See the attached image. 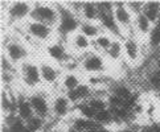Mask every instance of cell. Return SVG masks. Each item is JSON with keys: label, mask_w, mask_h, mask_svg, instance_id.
Masks as SVG:
<instances>
[{"label": "cell", "mask_w": 160, "mask_h": 132, "mask_svg": "<svg viewBox=\"0 0 160 132\" xmlns=\"http://www.w3.org/2000/svg\"><path fill=\"white\" fill-rule=\"evenodd\" d=\"M134 29L140 37L148 38L150 33L153 29V24L143 13H139V15H136L134 19Z\"/></svg>", "instance_id": "cell-17"}, {"label": "cell", "mask_w": 160, "mask_h": 132, "mask_svg": "<svg viewBox=\"0 0 160 132\" xmlns=\"http://www.w3.org/2000/svg\"><path fill=\"white\" fill-rule=\"evenodd\" d=\"M156 99H158V102L160 103V90L156 91Z\"/></svg>", "instance_id": "cell-40"}, {"label": "cell", "mask_w": 160, "mask_h": 132, "mask_svg": "<svg viewBox=\"0 0 160 132\" xmlns=\"http://www.w3.org/2000/svg\"><path fill=\"white\" fill-rule=\"evenodd\" d=\"M79 65L85 73H89L91 76H102L107 71L105 57L97 51H89L88 54H85Z\"/></svg>", "instance_id": "cell-4"}, {"label": "cell", "mask_w": 160, "mask_h": 132, "mask_svg": "<svg viewBox=\"0 0 160 132\" xmlns=\"http://www.w3.org/2000/svg\"><path fill=\"white\" fill-rule=\"evenodd\" d=\"M50 107H52V115L56 118H65L69 115V112L72 111V102L66 96V94H58L50 102Z\"/></svg>", "instance_id": "cell-11"}, {"label": "cell", "mask_w": 160, "mask_h": 132, "mask_svg": "<svg viewBox=\"0 0 160 132\" xmlns=\"http://www.w3.org/2000/svg\"><path fill=\"white\" fill-rule=\"evenodd\" d=\"M81 83H82L81 78H79L78 74H76V73H69L68 71L66 74H64V76L61 77V87H62V90H64L65 93L77 89Z\"/></svg>", "instance_id": "cell-22"}, {"label": "cell", "mask_w": 160, "mask_h": 132, "mask_svg": "<svg viewBox=\"0 0 160 132\" xmlns=\"http://www.w3.org/2000/svg\"><path fill=\"white\" fill-rule=\"evenodd\" d=\"M155 112H156V106L153 105V103H150L148 106H146V115L148 118H153Z\"/></svg>", "instance_id": "cell-37"}, {"label": "cell", "mask_w": 160, "mask_h": 132, "mask_svg": "<svg viewBox=\"0 0 160 132\" xmlns=\"http://www.w3.org/2000/svg\"><path fill=\"white\" fill-rule=\"evenodd\" d=\"M3 54L13 65H21V64H24L28 57V48L22 42L18 41V40H11V41L4 44Z\"/></svg>", "instance_id": "cell-6"}, {"label": "cell", "mask_w": 160, "mask_h": 132, "mask_svg": "<svg viewBox=\"0 0 160 132\" xmlns=\"http://www.w3.org/2000/svg\"><path fill=\"white\" fill-rule=\"evenodd\" d=\"M147 83L150 87H152V90H160V70H158L156 67H153L152 70L148 71L147 74Z\"/></svg>", "instance_id": "cell-28"}, {"label": "cell", "mask_w": 160, "mask_h": 132, "mask_svg": "<svg viewBox=\"0 0 160 132\" xmlns=\"http://www.w3.org/2000/svg\"><path fill=\"white\" fill-rule=\"evenodd\" d=\"M94 120L101 125V127H103V128H107L108 125H111V124L115 123V118H114L112 112L110 110H105V111L97 112Z\"/></svg>", "instance_id": "cell-26"}, {"label": "cell", "mask_w": 160, "mask_h": 132, "mask_svg": "<svg viewBox=\"0 0 160 132\" xmlns=\"http://www.w3.org/2000/svg\"><path fill=\"white\" fill-rule=\"evenodd\" d=\"M127 8L132 12L134 16L139 15L143 12V7H144V2H126Z\"/></svg>", "instance_id": "cell-33"}, {"label": "cell", "mask_w": 160, "mask_h": 132, "mask_svg": "<svg viewBox=\"0 0 160 132\" xmlns=\"http://www.w3.org/2000/svg\"><path fill=\"white\" fill-rule=\"evenodd\" d=\"M56 7L60 15V22L57 27L58 36L70 37L72 34L77 33L82 22L79 20V16L68 5V3H56Z\"/></svg>", "instance_id": "cell-1"}, {"label": "cell", "mask_w": 160, "mask_h": 132, "mask_svg": "<svg viewBox=\"0 0 160 132\" xmlns=\"http://www.w3.org/2000/svg\"><path fill=\"white\" fill-rule=\"evenodd\" d=\"M2 71L5 73H15V65L11 62L4 54H2Z\"/></svg>", "instance_id": "cell-35"}, {"label": "cell", "mask_w": 160, "mask_h": 132, "mask_svg": "<svg viewBox=\"0 0 160 132\" xmlns=\"http://www.w3.org/2000/svg\"><path fill=\"white\" fill-rule=\"evenodd\" d=\"M142 13L155 25L160 19V2H144Z\"/></svg>", "instance_id": "cell-21"}, {"label": "cell", "mask_w": 160, "mask_h": 132, "mask_svg": "<svg viewBox=\"0 0 160 132\" xmlns=\"http://www.w3.org/2000/svg\"><path fill=\"white\" fill-rule=\"evenodd\" d=\"M98 24L103 28L105 31H107L110 34H112L114 37L122 36V31L119 29L117 21H115V19H114V12L112 13H99Z\"/></svg>", "instance_id": "cell-16"}, {"label": "cell", "mask_w": 160, "mask_h": 132, "mask_svg": "<svg viewBox=\"0 0 160 132\" xmlns=\"http://www.w3.org/2000/svg\"><path fill=\"white\" fill-rule=\"evenodd\" d=\"M66 132H78L76 128H74V127H69V128H68L66 130Z\"/></svg>", "instance_id": "cell-39"}, {"label": "cell", "mask_w": 160, "mask_h": 132, "mask_svg": "<svg viewBox=\"0 0 160 132\" xmlns=\"http://www.w3.org/2000/svg\"><path fill=\"white\" fill-rule=\"evenodd\" d=\"M106 56L108 60L111 61H121L122 58H124V49H123V41H121L119 38H115L111 44V46L108 48V50L106 51Z\"/></svg>", "instance_id": "cell-23"}, {"label": "cell", "mask_w": 160, "mask_h": 132, "mask_svg": "<svg viewBox=\"0 0 160 132\" xmlns=\"http://www.w3.org/2000/svg\"><path fill=\"white\" fill-rule=\"evenodd\" d=\"M148 44L152 48L160 49V28H158L156 25H153V29L148 36Z\"/></svg>", "instance_id": "cell-31"}, {"label": "cell", "mask_w": 160, "mask_h": 132, "mask_svg": "<svg viewBox=\"0 0 160 132\" xmlns=\"http://www.w3.org/2000/svg\"><path fill=\"white\" fill-rule=\"evenodd\" d=\"M76 107L78 108V114L81 115V118L89 119V120H94L97 112L89 106L88 102H83V103H81V105H78V106H76Z\"/></svg>", "instance_id": "cell-30"}, {"label": "cell", "mask_w": 160, "mask_h": 132, "mask_svg": "<svg viewBox=\"0 0 160 132\" xmlns=\"http://www.w3.org/2000/svg\"><path fill=\"white\" fill-rule=\"evenodd\" d=\"M101 31H102V27L98 22H86V21H82L78 29V32H81L83 36L90 38L91 41H94L95 38H98L101 36L102 34Z\"/></svg>", "instance_id": "cell-20"}, {"label": "cell", "mask_w": 160, "mask_h": 132, "mask_svg": "<svg viewBox=\"0 0 160 132\" xmlns=\"http://www.w3.org/2000/svg\"><path fill=\"white\" fill-rule=\"evenodd\" d=\"M24 31L32 40L38 41V42H49L54 38L56 34H58L56 28H52L47 24H42V22L32 21V20L25 22Z\"/></svg>", "instance_id": "cell-3"}, {"label": "cell", "mask_w": 160, "mask_h": 132, "mask_svg": "<svg viewBox=\"0 0 160 132\" xmlns=\"http://www.w3.org/2000/svg\"><path fill=\"white\" fill-rule=\"evenodd\" d=\"M47 53L53 61L58 62V64H62V65L69 60L68 58V51H66L65 45L61 44V42H52L48 46Z\"/></svg>", "instance_id": "cell-18"}, {"label": "cell", "mask_w": 160, "mask_h": 132, "mask_svg": "<svg viewBox=\"0 0 160 132\" xmlns=\"http://www.w3.org/2000/svg\"><path fill=\"white\" fill-rule=\"evenodd\" d=\"M20 78L28 87H37L42 83L41 73H40V65H36L33 62L25 61L19 67Z\"/></svg>", "instance_id": "cell-7"}, {"label": "cell", "mask_w": 160, "mask_h": 132, "mask_svg": "<svg viewBox=\"0 0 160 132\" xmlns=\"http://www.w3.org/2000/svg\"><path fill=\"white\" fill-rule=\"evenodd\" d=\"M114 19H115L119 29L122 31V34L134 28L135 16L127 8L126 2H114Z\"/></svg>", "instance_id": "cell-5"}, {"label": "cell", "mask_w": 160, "mask_h": 132, "mask_svg": "<svg viewBox=\"0 0 160 132\" xmlns=\"http://www.w3.org/2000/svg\"><path fill=\"white\" fill-rule=\"evenodd\" d=\"M13 82H15V73L2 71V83L4 86V89H11Z\"/></svg>", "instance_id": "cell-34"}, {"label": "cell", "mask_w": 160, "mask_h": 132, "mask_svg": "<svg viewBox=\"0 0 160 132\" xmlns=\"http://www.w3.org/2000/svg\"><path fill=\"white\" fill-rule=\"evenodd\" d=\"M65 94H66L68 98H69V100L72 102L73 106H78L83 102H88L91 96H93V87H91L89 83L82 82L77 89L68 91Z\"/></svg>", "instance_id": "cell-12"}, {"label": "cell", "mask_w": 160, "mask_h": 132, "mask_svg": "<svg viewBox=\"0 0 160 132\" xmlns=\"http://www.w3.org/2000/svg\"><path fill=\"white\" fill-rule=\"evenodd\" d=\"M156 58H160V49H158V57Z\"/></svg>", "instance_id": "cell-41"}, {"label": "cell", "mask_w": 160, "mask_h": 132, "mask_svg": "<svg viewBox=\"0 0 160 132\" xmlns=\"http://www.w3.org/2000/svg\"><path fill=\"white\" fill-rule=\"evenodd\" d=\"M70 45L76 51H81V53L88 51L89 53V50L91 49V45H93V41L86 36H83L81 32H77L70 36Z\"/></svg>", "instance_id": "cell-19"}, {"label": "cell", "mask_w": 160, "mask_h": 132, "mask_svg": "<svg viewBox=\"0 0 160 132\" xmlns=\"http://www.w3.org/2000/svg\"><path fill=\"white\" fill-rule=\"evenodd\" d=\"M114 40H115V38H114L112 34H110V33H102L98 38H95L93 41V45H95L97 49H99L101 51H105V53H106V51L108 50V48L111 46V44H112Z\"/></svg>", "instance_id": "cell-24"}, {"label": "cell", "mask_w": 160, "mask_h": 132, "mask_svg": "<svg viewBox=\"0 0 160 132\" xmlns=\"http://www.w3.org/2000/svg\"><path fill=\"white\" fill-rule=\"evenodd\" d=\"M28 132H42L45 128V119L40 116H33L29 122L25 123Z\"/></svg>", "instance_id": "cell-29"}, {"label": "cell", "mask_w": 160, "mask_h": 132, "mask_svg": "<svg viewBox=\"0 0 160 132\" xmlns=\"http://www.w3.org/2000/svg\"><path fill=\"white\" fill-rule=\"evenodd\" d=\"M155 67L158 69V70H160V58H156V61H155Z\"/></svg>", "instance_id": "cell-38"}, {"label": "cell", "mask_w": 160, "mask_h": 132, "mask_svg": "<svg viewBox=\"0 0 160 132\" xmlns=\"http://www.w3.org/2000/svg\"><path fill=\"white\" fill-rule=\"evenodd\" d=\"M16 115H18V118L20 120H22L24 123L29 122L33 116H36L29 99L25 98V96H22V95L18 96V111H16Z\"/></svg>", "instance_id": "cell-14"}, {"label": "cell", "mask_w": 160, "mask_h": 132, "mask_svg": "<svg viewBox=\"0 0 160 132\" xmlns=\"http://www.w3.org/2000/svg\"><path fill=\"white\" fill-rule=\"evenodd\" d=\"M88 83L93 87V90L95 89H103L106 85V78L103 76H91L88 79Z\"/></svg>", "instance_id": "cell-32"}, {"label": "cell", "mask_w": 160, "mask_h": 132, "mask_svg": "<svg viewBox=\"0 0 160 132\" xmlns=\"http://www.w3.org/2000/svg\"><path fill=\"white\" fill-rule=\"evenodd\" d=\"M31 105L33 107L36 116H40L42 119H47L50 114H52V107H50V102L48 98L41 93H33L28 96Z\"/></svg>", "instance_id": "cell-9"}, {"label": "cell", "mask_w": 160, "mask_h": 132, "mask_svg": "<svg viewBox=\"0 0 160 132\" xmlns=\"http://www.w3.org/2000/svg\"><path fill=\"white\" fill-rule=\"evenodd\" d=\"M110 93L114 94V95H117V96H119V98H122L123 100H127L130 96L134 94V91L127 85H124V83H117V85L111 86Z\"/></svg>", "instance_id": "cell-25"}, {"label": "cell", "mask_w": 160, "mask_h": 132, "mask_svg": "<svg viewBox=\"0 0 160 132\" xmlns=\"http://www.w3.org/2000/svg\"><path fill=\"white\" fill-rule=\"evenodd\" d=\"M98 132H99V131H98Z\"/></svg>", "instance_id": "cell-42"}, {"label": "cell", "mask_w": 160, "mask_h": 132, "mask_svg": "<svg viewBox=\"0 0 160 132\" xmlns=\"http://www.w3.org/2000/svg\"><path fill=\"white\" fill-rule=\"evenodd\" d=\"M79 19L86 22H98L99 11L97 7V2H82V7L79 9Z\"/></svg>", "instance_id": "cell-13"}, {"label": "cell", "mask_w": 160, "mask_h": 132, "mask_svg": "<svg viewBox=\"0 0 160 132\" xmlns=\"http://www.w3.org/2000/svg\"><path fill=\"white\" fill-rule=\"evenodd\" d=\"M29 20L42 22L52 28L58 27L60 22V15L57 11L56 4H49V3H35L32 8V12L29 16Z\"/></svg>", "instance_id": "cell-2"}, {"label": "cell", "mask_w": 160, "mask_h": 132, "mask_svg": "<svg viewBox=\"0 0 160 132\" xmlns=\"http://www.w3.org/2000/svg\"><path fill=\"white\" fill-rule=\"evenodd\" d=\"M88 103L95 112H101V111L108 110V107H110L108 106L107 98H102V96H95V95L91 96V98L88 100Z\"/></svg>", "instance_id": "cell-27"}, {"label": "cell", "mask_w": 160, "mask_h": 132, "mask_svg": "<svg viewBox=\"0 0 160 132\" xmlns=\"http://www.w3.org/2000/svg\"><path fill=\"white\" fill-rule=\"evenodd\" d=\"M33 8V3L29 2H13L9 3L7 7V17L9 21L20 22L24 20H29V16Z\"/></svg>", "instance_id": "cell-8"}, {"label": "cell", "mask_w": 160, "mask_h": 132, "mask_svg": "<svg viewBox=\"0 0 160 132\" xmlns=\"http://www.w3.org/2000/svg\"><path fill=\"white\" fill-rule=\"evenodd\" d=\"M40 73H41L42 83L45 85H54L61 78L58 69L52 64H47V62H42L40 65Z\"/></svg>", "instance_id": "cell-15"}, {"label": "cell", "mask_w": 160, "mask_h": 132, "mask_svg": "<svg viewBox=\"0 0 160 132\" xmlns=\"http://www.w3.org/2000/svg\"><path fill=\"white\" fill-rule=\"evenodd\" d=\"M132 114L135 116H140V115H144L146 114V106L143 105V103H140V102H138L136 105L132 107Z\"/></svg>", "instance_id": "cell-36"}, {"label": "cell", "mask_w": 160, "mask_h": 132, "mask_svg": "<svg viewBox=\"0 0 160 132\" xmlns=\"http://www.w3.org/2000/svg\"><path fill=\"white\" fill-rule=\"evenodd\" d=\"M123 49H124V60L131 65H136L140 61V44L136 38L131 36H126L123 40Z\"/></svg>", "instance_id": "cell-10"}]
</instances>
